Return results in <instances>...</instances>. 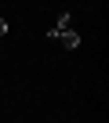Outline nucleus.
<instances>
[{"label":"nucleus","mask_w":109,"mask_h":123,"mask_svg":"<svg viewBox=\"0 0 109 123\" xmlns=\"http://www.w3.org/2000/svg\"><path fill=\"white\" fill-rule=\"evenodd\" d=\"M7 33V18H0V36H4Z\"/></svg>","instance_id":"nucleus-3"},{"label":"nucleus","mask_w":109,"mask_h":123,"mask_svg":"<svg viewBox=\"0 0 109 123\" xmlns=\"http://www.w3.org/2000/svg\"><path fill=\"white\" fill-rule=\"evenodd\" d=\"M58 43H62L66 51H76V47H80V36H76V29H69V33H62V36H58Z\"/></svg>","instance_id":"nucleus-2"},{"label":"nucleus","mask_w":109,"mask_h":123,"mask_svg":"<svg viewBox=\"0 0 109 123\" xmlns=\"http://www.w3.org/2000/svg\"><path fill=\"white\" fill-rule=\"evenodd\" d=\"M69 29H73V18H69V15H58V22L51 25L47 40H58V36H62V33H69Z\"/></svg>","instance_id":"nucleus-1"}]
</instances>
